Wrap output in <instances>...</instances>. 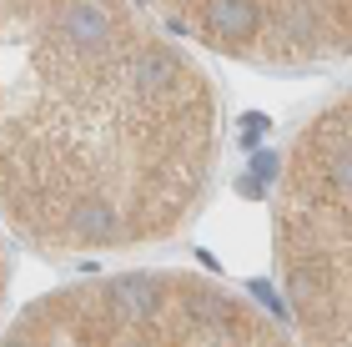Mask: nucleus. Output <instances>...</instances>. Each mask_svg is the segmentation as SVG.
I'll use <instances>...</instances> for the list:
<instances>
[{"instance_id":"4","label":"nucleus","mask_w":352,"mask_h":347,"mask_svg":"<svg viewBox=\"0 0 352 347\" xmlns=\"http://www.w3.org/2000/svg\"><path fill=\"white\" fill-rule=\"evenodd\" d=\"M171 30L252 66H307L352 56V0H212V5H151Z\"/></svg>"},{"instance_id":"2","label":"nucleus","mask_w":352,"mask_h":347,"mask_svg":"<svg viewBox=\"0 0 352 347\" xmlns=\"http://www.w3.org/2000/svg\"><path fill=\"white\" fill-rule=\"evenodd\" d=\"M0 347H297L272 312H257L242 292L186 272L81 277L51 287L15 317Z\"/></svg>"},{"instance_id":"5","label":"nucleus","mask_w":352,"mask_h":347,"mask_svg":"<svg viewBox=\"0 0 352 347\" xmlns=\"http://www.w3.org/2000/svg\"><path fill=\"white\" fill-rule=\"evenodd\" d=\"M0 297H6V242H0Z\"/></svg>"},{"instance_id":"1","label":"nucleus","mask_w":352,"mask_h":347,"mask_svg":"<svg viewBox=\"0 0 352 347\" xmlns=\"http://www.w3.org/2000/svg\"><path fill=\"white\" fill-rule=\"evenodd\" d=\"M221 101L151 5L0 0V222L41 257L166 242L217 171Z\"/></svg>"},{"instance_id":"3","label":"nucleus","mask_w":352,"mask_h":347,"mask_svg":"<svg viewBox=\"0 0 352 347\" xmlns=\"http://www.w3.org/2000/svg\"><path fill=\"white\" fill-rule=\"evenodd\" d=\"M272 232L302 347H352V86L292 136Z\"/></svg>"}]
</instances>
